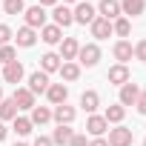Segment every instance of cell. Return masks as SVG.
Returning a JSON list of instances; mask_svg holds the SVG:
<instances>
[{
  "label": "cell",
  "mask_w": 146,
  "mask_h": 146,
  "mask_svg": "<svg viewBox=\"0 0 146 146\" xmlns=\"http://www.w3.org/2000/svg\"><path fill=\"white\" fill-rule=\"evenodd\" d=\"M3 12L6 15H23L26 3H23V0H3Z\"/></svg>",
  "instance_id": "cell-30"
},
{
  "label": "cell",
  "mask_w": 146,
  "mask_h": 146,
  "mask_svg": "<svg viewBox=\"0 0 146 146\" xmlns=\"http://www.w3.org/2000/svg\"><path fill=\"white\" fill-rule=\"evenodd\" d=\"M78 52H80V43H78L75 37H63V40H60V60H63V63H66V60H75Z\"/></svg>",
  "instance_id": "cell-8"
},
{
  "label": "cell",
  "mask_w": 146,
  "mask_h": 146,
  "mask_svg": "<svg viewBox=\"0 0 146 146\" xmlns=\"http://www.w3.org/2000/svg\"><path fill=\"white\" fill-rule=\"evenodd\" d=\"M72 135H75V132H72L69 126H57V129H54V135H52V143H54V146H69Z\"/></svg>",
  "instance_id": "cell-25"
},
{
  "label": "cell",
  "mask_w": 146,
  "mask_h": 146,
  "mask_svg": "<svg viewBox=\"0 0 146 146\" xmlns=\"http://www.w3.org/2000/svg\"><path fill=\"white\" fill-rule=\"evenodd\" d=\"M89 146H109V140H106V137H95Z\"/></svg>",
  "instance_id": "cell-37"
},
{
  "label": "cell",
  "mask_w": 146,
  "mask_h": 146,
  "mask_svg": "<svg viewBox=\"0 0 146 146\" xmlns=\"http://www.w3.org/2000/svg\"><path fill=\"white\" fill-rule=\"evenodd\" d=\"M0 100H3V89H0Z\"/></svg>",
  "instance_id": "cell-42"
},
{
  "label": "cell",
  "mask_w": 146,
  "mask_h": 146,
  "mask_svg": "<svg viewBox=\"0 0 146 146\" xmlns=\"http://www.w3.org/2000/svg\"><path fill=\"white\" fill-rule=\"evenodd\" d=\"M98 12H100V17H106V20H117V17H120V0H100Z\"/></svg>",
  "instance_id": "cell-12"
},
{
  "label": "cell",
  "mask_w": 146,
  "mask_h": 146,
  "mask_svg": "<svg viewBox=\"0 0 146 146\" xmlns=\"http://www.w3.org/2000/svg\"><path fill=\"white\" fill-rule=\"evenodd\" d=\"M143 146H146V140H143Z\"/></svg>",
  "instance_id": "cell-44"
},
{
  "label": "cell",
  "mask_w": 146,
  "mask_h": 146,
  "mask_svg": "<svg viewBox=\"0 0 146 146\" xmlns=\"http://www.w3.org/2000/svg\"><path fill=\"white\" fill-rule=\"evenodd\" d=\"M52 17H54V26H60V29H66V26L75 23V17H72V9H69V6H60V3L54 6Z\"/></svg>",
  "instance_id": "cell-13"
},
{
  "label": "cell",
  "mask_w": 146,
  "mask_h": 146,
  "mask_svg": "<svg viewBox=\"0 0 146 146\" xmlns=\"http://www.w3.org/2000/svg\"><path fill=\"white\" fill-rule=\"evenodd\" d=\"M12 100H15L17 109H35V95H32L29 89H15Z\"/></svg>",
  "instance_id": "cell-17"
},
{
  "label": "cell",
  "mask_w": 146,
  "mask_h": 146,
  "mask_svg": "<svg viewBox=\"0 0 146 146\" xmlns=\"http://www.w3.org/2000/svg\"><path fill=\"white\" fill-rule=\"evenodd\" d=\"M112 32H115V35H120V37H129L132 23H129L126 17H117V20H112Z\"/></svg>",
  "instance_id": "cell-29"
},
{
  "label": "cell",
  "mask_w": 146,
  "mask_h": 146,
  "mask_svg": "<svg viewBox=\"0 0 146 146\" xmlns=\"http://www.w3.org/2000/svg\"><path fill=\"white\" fill-rule=\"evenodd\" d=\"M46 89H49V75H46V72H35V75L29 78V92L32 95H40Z\"/></svg>",
  "instance_id": "cell-16"
},
{
  "label": "cell",
  "mask_w": 146,
  "mask_h": 146,
  "mask_svg": "<svg viewBox=\"0 0 146 146\" xmlns=\"http://www.w3.org/2000/svg\"><path fill=\"white\" fill-rule=\"evenodd\" d=\"M6 135H9V129H6V123L0 120V140H6Z\"/></svg>",
  "instance_id": "cell-39"
},
{
  "label": "cell",
  "mask_w": 146,
  "mask_h": 146,
  "mask_svg": "<svg viewBox=\"0 0 146 146\" xmlns=\"http://www.w3.org/2000/svg\"><path fill=\"white\" fill-rule=\"evenodd\" d=\"M89 29H92V37L106 40V37L112 35V20H106V17H95V20L89 23Z\"/></svg>",
  "instance_id": "cell-7"
},
{
  "label": "cell",
  "mask_w": 146,
  "mask_h": 146,
  "mask_svg": "<svg viewBox=\"0 0 146 146\" xmlns=\"http://www.w3.org/2000/svg\"><path fill=\"white\" fill-rule=\"evenodd\" d=\"M46 98H49L54 106H60V103H66V98H69V89H66L63 83H49V89H46Z\"/></svg>",
  "instance_id": "cell-14"
},
{
  "label": "cell",
  "mask_w": 146,
  "mask_h": 146,
  "mask_svg": "<svg viewBox=\"0 0 146 146\" xmlns=\"http://www.w3.org/2000/svg\"><path fill=\"white\" fill-rule=\"evenodd\" d=\"M29 120H32V123H37V126H43V123H49V120H52V109H46V106H35Z\"/></svg>",
  "instance_id": "cell-26"
},
{
  "label": "cell",
  "mask_w": 146,
  "mask_h": 146,
  "mask_svg": "<svg viewBox=\"0 0 146 146\" xmlns=\"http://www.w3.org/2000/svg\"><path fill=\"white\" fill-rule=\"evenodd\" d=\"M32 126H35V123H32L29 117H15V120H12V129H15V132H17L20 137L32 135Z\"/></svg>",
  "instance_id": "cell-28"
},
{
  "label": "cell",
  "mask_w": 146,
  "mask_h": 146,
  "mask_svg": "<svg viewBox=\"0 0 146 146\" xmlns=\"http://www.w3.org/2000/svg\"><path fill=\"white\" fill-rule=\"evenodd\" d=\"M32 146H54V143H52V137H43V135H40V137H35Z\"/></svg>",
  "instance_id": "cell-36"
},
{
  "label": "cell",
  "mask_w": 146,
  "mask_h": 146,
  "mask_svg": "<svg viewBox=\"0 0 146 146\" xmlns=\"http://www.w3.org/2000/svg\"><path fill=\"white\" fill-rule=\"evenodd\" d=\"M72 17H75V23H92L95 17H98V12H95V6H89V3H78L75 6V12H72Z\"/></svg>",
  "instance_id": "cell-6"
},
{
  "label": "cell",
  "mask_w": 146,
  "mask_h": 146,
  "mask_svg": "<svg viewBox=\"0 0 146 146\" xmlns=\"http://www.w3.org/2000/svg\"><path fill=\"white\" fill-rule=\"evenodd\" d=\"M63 3H78V0H63Z\"/></svg>",
  "instance_id": "cell-40"
},
{
  "label": "cell",
  "mask_w": 146,
  "mask_h": 146,
  "mask_svg": "<svg viewBox=\"0 0 146 146\" xmlns=\"http://www.w3.org/2000/svg\"><path fill=\"white\" fill-rule=\"evenodd\" d=\"M0 75H3V69H0Z\"/></svg>",
  "instance_id": "cell-43"
},
{
  "label": "cell",
  "mask_w": 146,
  "mask_h": 146,
  "mask_svg": "<svg viewBox=\"0 0 146 146\" xmlns=\"http://www.w3.org/2000/svg\"><path fill=\"white\" fill-rule=\"evenodd\" d=\"M40 66H43V72H46V75H49V72H57V69H60V54L46 52V54L40 57Z\"/></svg>",
  "instance_id": "cell-24"
},
{
  "label": "cell",
  "mask_w": 146,
  "mask_h": 146,
  "mask_svg": "<svg viewBox=\"0 0 146 146\" xmlns=\"http://www.w3.org/2000/svg\"><path fill=\"white\" fill-rule=\"evenodd\" d=\"M15 35H12V29L6 26V23H0V46H9V40H12Z\"/></svg>",
  "instance_id": "cell-32"
},
{
  "label": "cell",
  "mask_w": 146,
  "mask_h": 146,
  "mask_svg": "<svg viewBox=\"0 0 146 146\" xmlns=\"http://www.w3.org/2000/svg\"><path fill=\"white\" fill-rule=\"evenodd\" d=\"M103 117H106V123H120V120L126 117V106H120V103H117V106H109Z\"/></svg>",
  "instance_id": "cell-27"
},
{
  "label": "cell",
  "mask_w": 146,
  "mask_h": 146,
  "mask_svg": "<svg viewBox=\"0 0 146 146\" xmlns=\"http://www.w3.org/2000/svg\"><path fill=\"white\" fill-rule=\"evenodd\" d=\"M75 106H66V103H60V106H54V112H52V117L57 120V126H69L72 120H75Z\"/></svg>",
  "instance_id": "cell-10"
},
{
  "label": "cell",
  "mask_w": 146,
  "mask_h": 146,
  "mask_svg": "<svg viewBox=\"0 0 146 146\" xmlns=\"http://www.w3.org/2000/svg\"><path fill=\"white\" fill-rule=\"evenodd\" d=\"M40 37H43V43L57 46V43L63 40V29H60V26H43V29H40Z\"/></svg>",
  "instance_id": "cell-18"
},
{
  "label": "cell",
  "mask_w": 146,
  "mask_h": 146,
  "mask_svg": "<svg viewBox=\"0 0 146 146\" xmlns=\"http://www.w3.org/2000/svg\"><path fill=\"white\" fill-rule=\"evenodd\" d=\"M109 146H132V140H135V135H132V129H126V126H115V129H109Z\"/></svg>",
  "instance_id": "cell-1"
},
{
  "label": "cell",
  "mask_w": 146,
  "mask_h": 146,
  "mask_svg": "<svg viewBox=\"0 0 146 146\" xmlns=\"http://www.w3.org/2000/svg\"><path fill=\"white\" fill-rule=\"evenodd\" d=\"M135 106H137V112H140V115H146V92H140V95H137Z\"/></svg>",
  "instance_id": "cell-34"
},
{
  "label": "cell",
  "mask_w": 146,
  "mask_h": 146,
  "mask_svg": "<svg viewBox=\"0 0 146 146\" xmlns=\"http://www.w3.org/2000/svg\"><path fill=\"white\" fill-rule=\"evenodd\" d=\"M17 60V52H15V46H0V63H15Z\"/></svg>",
  "instance_id": "cell-31"
},
{
  "label": "cell",
  "mask_w": 146,
  "mask_h": 146,
  "mask_svg": "<svg viewBox=\"0 0 146 146\" xmlns=\"http://www.w3.org/2000/svg\"><path fill=\"white\" fill-rule=\"evenodd\" d=\"M15 40H17V46H23V49H29V46H35V40H37V35H35V29H29V26H23V29H17V35H15Z\"/></svg>",
  "instance_id": "cell-19"
},
{
  "label": "cell",
  "mask_w": 146,
  "mask_h": 146,
  "mask_svg": "<svg viewBox=\"0 0 146 146\" xmlns=\"http://www.w3.org/2000/svg\"><path fill=\"white\" fill-rule=\"evenodd\" d=\"M78 60H80V66L92 69V66H98V60H100V49H98L95 43H86V46H80V52H78Z\"/></svg>",
  "instance_id": "cell-2"
},
{
  "label": "cell",
  "mask_w": 146,
  "mask_h": 146,
  "mask_svg": "<svg viewBox=\"0 0 146 146\" xmlns=\"http://www.w3.org/2000/svg\"><path fill=\"white\" fill-rule=\"evenodd\" d=\"M23 15H26V26H29V29H43V26H46V9H43V6H32V9H26Z\"/></svg>",
  "instance_id": "cell-3"
},
{
  "label": "cell",
  "mask_w": 146,
  "mask_h": 146,
  "mask_svg": "<svg viewBox=\"0 0 146 146\" xmlns=\"http://www.w3.org/2000/svg\"><path fill=\"white\" fill-rule=\"evenodd\" d=\"M15 146H29V143H15Z\"/></svg>",
  "instance_id": "cell-41"
},
{
  "label": "cell",
  "mask_w": 146,
  "mask_h": 146,
  "mask_svg": "<svg viewBox=\"0 0 146 146\" xmlns=\"http://www.w3.org/2000/svg\"><path fill=\"white\" fill-rule=\"evenodd\" d=\"M135 57H137L140 63H146V37H143V40L135 46Z\"/></svg>",
  "instance_id": "cell-33"
},
{
  "label": "cell",
  "mask_w": 146,
  "mask_h": 146,
  "mask_svg": "<svg viewBox=\"0 0 146 146\" xmlns=\"http://www.w3.org/2000/svg\"><path fill=\"white\" fill-rule=\"evenodd\" d=\"M143 0H120V15H143Z\"/></svg>",
  "instance_id": "cell-22"
},
{
  "label": "cell",
  "mask_w": 146,
  "mask_h": 146,
  "mask_svg": "<svg viewBox=\"0 0 146 146\" xmlns=\"http://www.w3.org/2000/svg\"><path fill=\"white\" fill-rule=\"evenodd\" d=\"M137 95H140V89H137V83H123L120 86V106H135V100H137Z\"/></svg>",
  "instance_id": "cell-15"
},
{
  "label": "cell",
  "mask_w": 146,
  "mask_h": 146,
  "mask_svg": "<svg viewBox=\"0 0 146 146\" xmlns=\"http://www.w3.org/2000/svg\"><path fill=\"white\" fill-rule=\"evenodd\" d=\"M69 146H89V143H86V135H72Z\"/></svg>",
  "instance_id": "cell-35"
},
{
  "label": "cell",
  "mask_w": 146,
  "mask_h": 146,
  "mask_svg": "<svg viewBox=\"0 0 146 146\" xmlns=\"http://www.w3.org/2000/svg\"><path fill=\"white\" fill-rule=\"evenodd\" d=\"M106 80H109V83H115V86H123V83H129V80H132V72H129V66L117 63V66H112V69H109Z\"/></svg>",
  "instance_id": "cell-4"
},
{
  "label": "cell",
  "mask_w": 146,
  "mask_h": 146,
  "mask_svg": "<svg viewBox=\"0 0 146 146\" xmlns=\"http://www.w3.org/2000/svg\"><path fill=\"white\" fill-rule=\"evenodd\" d=\"M106 129H109V123H106L103 115H89V120H86V132H89L92 137H103Z\"/></svg>",
  "instance_id": "cell-5"
},
{
  "label": "cell",
  "mask_w": 146,
  "mask_h": 146,
  "mask_svg": "<svg viewBox=\"0 0 146 146\" xmlns=\"http://www.w3.org/2000/svg\"><path fill=\"white\" fill-rule=\"evenodd\" d=\"M80 106H83L89 115H95V109L100 106V95H98V92H92V89H89V92H83V95H80Z\"/></svg>",
  "instance_id": "cell-20"
},
{
  "label": "cell",
  "mask_w": 146,
  "mask_h": 146,
  "mask_svg": "<svg viewBox=\"0 0 146 146\" xmlns=\"http://www.w3.org/2000/svg\"><path fill=\"white\" fill-rule=\"evenodd\" d=\"M3 80H6V83H15V86L23 80V63H20V60L3 66Z\"/></svg>",
  "instance_id": "cell-9"
},
{
  "label": "cell",
  "mask_w": 146,
  "mask_h": 146,
  "mask_svg": "<svg viewBox=\"0 0 146 146\" xmlns=\"http://www.w3.org/2000/svg\"><path fill=\"white\" fill-rule=\"evenodd\" d=\"M112 54H115V60H117V63H123V66H126V63L132 60L135 49H132V43H129V40H117V43H115V49H112Z\"/></svg>",
  "instance_id": "cell-11"
},
{
  "label": "cell",
  "mask_w": 146,
  "mask_h": 146,
  "mask_svg": "<svg viewBox=\"0 0 146 146\" xmlns=\"http://www.w3.org/2000/svg\"><path fill=\"white\" fill-rule=\"evenodd\" d=\"M37 6H43V9L46 6H57V0H37Z\"/></svg>",
  "instance_id": "cell-38"
},
{
  "label": "cell",
  "mask_w": 146,
  "mask_h": 146,
  "mask_svg": "<svg viewBox=\"0 0 146 146\" xmlns=\"http://www.w3.org/2000/svg\"><path fill=\"white\" fill-rule=\"evenodd\" d=\"M60 75H63V80H78L80 78V66L75 63V60H66V63H60Z\"/></svg>",
  "instance_id": "cell-21"
},
{
  "label": "cell",
  "mask_w": 146,
  "mask_h": 146,
  "mask_svg": "<svg viewBox=\"0 0 146 146\" xmlns=\"http://www.w3.org/2000/svg\"><path fill=\"white\" fill-rule=\"evenodd\" d=\"M17 117V106L12 98H3L0 100V120H15Z\"/></svg>",
  "instance_id": "cell-23"
}]
</instances>
